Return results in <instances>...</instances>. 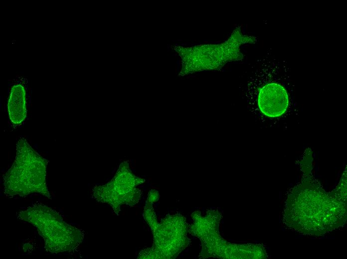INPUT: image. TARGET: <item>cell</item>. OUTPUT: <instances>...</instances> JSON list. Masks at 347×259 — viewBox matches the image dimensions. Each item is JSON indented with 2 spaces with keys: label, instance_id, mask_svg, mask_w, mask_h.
Wrapping results in <instances>:
<instances>
[{
  "label": "cell",
  "instance_id": "6da1fadb",
  "mask_svg": "<svg viewBox=\"0 0 347 259\" xmlns=\"http://www.w3.org/2000/svg\"><path fill=\"white\" fill-rule=\"evenodd\" d=\"M256 41V37L243 34L238 26L226 41L220 43L176 47L175 50L182 59L179 76L206 70H220L228 62L243 59L241 45Z\"/></svg>",
  "mask_w": 347,
  "mask_h": 259
},
{
  "label": "cell",
  "instance_id": "7a4b0ae2",
  "mask_svg": "<svg viewBox=\"0 0 347 259\" xmlns=\"http://www.w3.org/2000/svg\"><path fill=\"white\" fill-rule=\"evenodd\" d=\"M47 162L25 138H20L14 161L3 175L5 193L20 196L39 193L50 198L46 183Z\"/></svg>",
  "mask_w": 347,
  "mask_h": 259
},
{
  "label": "cell",
  "instance_id": "5b68a950",
  "mask_svg": "<svg viewBox=\"0 0 347 259\" xmlns=\"http://www.w3.org/2000/svg\"><path fill=\"white\" fill-rule=\"evenodd\" d=\"M10 120L14 124L21 123L26 117V93L21 84L13 85L10 91L7 103Z\"/></svg>",
  "mask_w": 347,
  "mask_h": 259
},
{
  "label": "cell",
  "instance_id": "277c9868",
  "mask_svg": "<svg viewBox=\"0 0 347 259\" xmlns=\"http://www.w3.org/2000/svg\"><path fill=\"white\" fill-rule=\"evenodd\" d=\"M257 103L260 111L264 115L270 118L278 117L283 115L288 108V94L280 84L268 83L260 89Z\"/></svg>",
  "mask_w": 347,
  "mask_h": 259
},
{
  "label": "cell",
  "instance_id": "3957f363",
  "mask_svg": "<svg viewBox=\"0 0 347 259\" xmlns=\"http://www.w3.org/2000/svg\"><path fill=\"white\" fill-rule=\"evenodd\" d=\"M19 218L35 226L43 238L45 248L57 254L73 250L82 240V234L67 224L51 208L36 205L19 213Z\"/></svg>",
  "mask_w": 347,
  "mask_h": 259
}]
</instances>
